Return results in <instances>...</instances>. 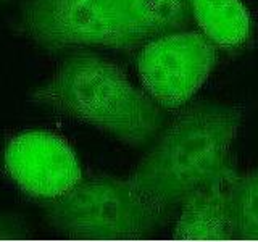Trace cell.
Segmentation results:
<instances>
[{
    "instance_id": "6da1fadb",
    "label": "cell",
    "mask_w": 258,
    "mask_h": 242,
    "mask_svg": "<svg viewBox=\"0 0 258 242\" xmlns=\"http://www.w3.org/2000/svg\"><path fill=\"white\" fill-rule=\"evenodd\" d=\"M244 119L236 105L199 103L179 113L137 163L129 179L161 212L232 168V145Z\"/></svg>"
},
{
    "instance_id": "52a82bcc",
    "label": "cell",
    "mask_w": 258,
    "mask_h": 242,
    "mask_svg": "<svg viewBox=\"0 0 258 242\" xmlns=\"http://www.w3.org/2000/svg\"><path fill=\"white\" fill-rule=\"evenodd\" d=\"M237 174L232 166L185 200L173 236L200 240L236 239L231 218V186Z\"/></svg>"
},
{
    "instance_id": "7c38bea8",
    "label": "cell",
    "mask_w": 258,
    "mask_h": 242,
    "mask_svg": "<svg viewBox=\"0 0 258 242\" xmlns=\"http://www.w3.org/2000/svg\"><path fill=\"white\" fill-rule=\"evenodd\" d=\"M0 2H5V0H0Z\"/></svg>"
},
{
    "instance_id": "9c48e42d",
    "label": "cell",
    "mask_w": 258,
    "mask_h": 242,
    "mask_svg": "<svg viewBox=\"0 0 258 242\" xmlns=\"http://www.w3.org/2000/svg\"><path fill=\"white\" fill-rule=\"evenodd\" d=\"M234 237L258 239V168L237 174L231 186Z\"/></svg>"
},
{
    "instance_id": "8992f818",
    "label": "cell",
    "mask_w": 258,
    "mask_h": 242,
    "mask_svg": "<svg viewBox=\"0 0 258 242\" xmlns=\"http://www.w3.org/2000/svg\"><path fill=\"white\" fill-rule=\"evenodd\" d=\"M4 171L24 196L50 204L83 181L75 149L47 129H26L12 136L4 149Z\"/></svg>"
},
{
    "instance_id": "5b68a950",
    "label": "cell",
    "mask_w": 258,
    "mask_h": 242,
    "mask_svg": "<svg viewBox=\"0 0 258 242\" xmlns=\"http://www.w3.org/2000/svg\"><path fill=\"white\" fill-rule=\"evenodd\" d=\"M215 62V44L204 32L176 31L142 45L137 71L144 91L161 108L176 110L205 84Z\"/></svg>"
},
{
    "instance_id": "3957f363",
    "label": "cell",
    "mask_w": 258,
    "mask_h": 242,
    "mask_svg": "<svg viewBox=\"0 0 258 242\" xmlns=\"http://www.w3.org/2000/svg\"><path fill=\"white\" fill-rule=\"evenodd\" d=\"M185 15V0H23L20 29L48 50H133L181 28Z\"/></svg>"
},
{
    "instance_id": "277c9868",
    "label": "cell",
    "mask_w": 258,
    "mask_h": 242,
    "mask_svg": "<svg viewBox=\"0 0 258 242\" xmlns=\"http://www.w3.org/2000/svg\"><path fill=\"white\" fill-rule=\"evenodd\" d=\"M129 179L102 176L81 181L48 207L52 228L71 237L137 239L150 234L163 218Z\"/></svg>"
},
{
    "instance_id": "8fae6325",
    "label": "cell",
    "mask_w": 258,
    "mask_h": 242,
    "mask_svg": "<svg viewBox=\"0 0 258 242\" xmlns=\"http://www.w3.org/2000/svg\"><path fill=\"white\" fill-rule=\"evenodd\" d=\"M185 2H189V4H190V2H192V0H185Z\"/></svg>"
},
{
    "instance_id": "ba28073f",
    "label": "cell",
    "mask_w": 258,
    "mask_h": 242,
    "mask_svg": "<svg viewBox=\"0 0 258 242\" xmlns=\"http://www.w3.org/2000/svg\"><path fill=\"white\" fill-rule=\"evenodd\" d=\"M192 13L202 32L216 47L232 50L250 36V13L240 0H192Z\"/></svg>"
},
{
    "instance_id": "30bf717a",
    "label": "cell",
    "mask_w": 258,
    "mask_h": 242,
    "mask_svg": "<svg viewBox=\"0 0 258 242\" xmlns=\"http://www.w3.org/2000/svg\"><path fill=\"white\" fill-rule=\"evenodd\" d=\"M2 234H10V231H7V229H4V228H0V236H2Z\"/></svg>"
},
{
    "instance_id": "7a4b0ae2",
    "label": "cell",
    "mask_w": 258,
    "mask_h": 242,
    "mask_svg": "<svg viewBox=\"0 0 258 242\" xmlns=\"http://www.w3.org/2000/svg\"><path fill=\"white\" fill-rule=\"evenodd\" d=\"M29 100L95 128L127 147H141L161 131L163 108L133 84L124 70L100 55L81 52L63 60Z\"/></svg>"
}]
</instances>
